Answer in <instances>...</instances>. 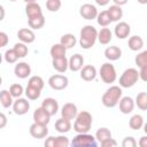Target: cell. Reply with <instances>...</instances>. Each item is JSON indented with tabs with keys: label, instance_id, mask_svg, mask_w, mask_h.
<instances>
[{
	"label": "cell",
	"instance_id": "6da1fadb",
	"mask_svg": "<svg viewBox=\"0 0 147 147\" xmlns=\"http://www.w3.org/2000/svg\"><path fill=\"white\" fill-rule=\"evenodd\" d=\"M98 30L93 25H85L80 30L79 45L83 49H90L98 40Z\"/></svg>",
	"mask_w": 147,
	"mask_h": 147
},
{
	"label": "cell",
	"instance_id": "7a4b0ae2",
	"mask_svg": "<svg viewBox=\"0 0 147 147\" xmlns=\"http://www.w3.org/2000/svg\"><path fill=\"white\" fill-rule=\"evenodd\" d=\"M122 87L117 85H113L109 88L106 90V92L102 94L101 102L107 108H114L119 103V100L122 99Z\"/></svg>",
	"mask_w": 147,
	"mask_h": 147
},
{
	"label": "cell",
	"instance_id": "3957f363",
	"mask_svg": "<svg viewBox=\"0 0 147 147\" xmlns=\"http://www.w3.org/2000/svg\"><path fill=\"white\" fill-rule=\"evenodd\" d=\"M92 122H93L92 115L88 111L83 110V111L78 113L76 118H75L74 130L77 133H86V132H88L91 130Z\"/></svg>",
	"mask_w": 147,
	"mask_h": 147
},
{
	"label": "cell",
	"instance_id": "277c9868",
	"mask_svg": "<svg viewBox=\"0 0 147 147\" xmlns=\"http://www.w3.org/2000/svg\"><path fill=\"white\" fill-rule=\"evenodd\" d=\"M139 78V71L134 68H129L123 71L119 77V86L123 88H130L137 84Z\"/></svg>",
	"mask_w": 147,
	"mask_h": 147
},
{
	"label": "cell",
	"instance_id": "5b68a950",
	"mask_svg": "<svg viewBox=\"0 0 147 147\" xmlns=\"http://www.w3.org/2000/svg\"><path fill=\"white\" fill-rule=\"evenodd\" d=\"M99 75H100L102 82L106 83V84H111L117 78L116 69H115L114 64H111L109 62H106V63L101 64L100 70H99Z\"/></svg>",
	"mask_w": 147,
	"mask_h": 147
},
{
	"label": "cell",
	"instance_id": "8992f818",
	"mask_svg": "<svg viewBox=\"0 0 147 147\" xmlns=\"http://www.w3.org/2000/svg\"><path fill=\"white\" fill-rule=\"evenodd\" d=\"M71 145L76 147H96V138L93 137L92 134L86 133H77V136L71 140Z\"/></svg>",
	"mask_w": 147,
	"mask_h": 147
},
{
	"label": "cell",
	"instance_id": "52a82bcc",
	"mask_svg": "<svg viewBox=\"0 0 147 147\" xmlns=\"http://www.w3.org/2000/svg\"><path fill=\"white\" fill-rule=\"evenodd\" d=\"M69 84V79L67 76L64 75H53L48 78V85L51 86V88L55 90V91H62L64 90Z\"/></svg>",
	"mask_w": 147,
	"mask_h": 147
},
{
	"label": "cell",
	"instance_id": "ba28073f",
	"mask_svg": "<svg viewBox=\"0 0 147 147\" xmlns=\"http://www.w3.org/2000/svg\"><path fill=\"white\" fill-rule=\"evenodd\" d=\"M29 132H30L31 137H33L34 139H42V138L47 137L48 127L46 124H40V123L33 122V124H31L29 127Z\"/></svg>",
	"mask_w": 147,
	"mask_h": 147
},
{
	"label": "cell",
	"instance_id": "9c48e42d",
	"mask_svg": "<svg viewBox=\"0 0 147 147\" xmlns=\"http://www.w3.org/2000/svg\"><path fill=\"white\" fill-rule=\"evenodd\" d=\"M98 14L99 13H98L96 7L94 5H92V3H84L79 8V15L84 20H87V21H91V20L96 18Z\"/></svg>",
	"mask_w": 147,
	"mask_h": 147
},
{
	"label": "cell",
	"instance_id": "30bf717a",
	"mask_svg": "<svg viewBox=\"0 0 147 147\" xmlns=\"http://www.w3.org/2000/svg\"><path fill=\"white\" fill-rule=\"evenodd\" d=\"M29 99L24 98H16V100L13 103V110L16 115H25L30 109V102Z\"/></svg>",
	"mask_w": 147,
	"mask_h": 147
},
{
	"label": "cell",
	"instance_id": "8fae6325",
	"mask_svg": "<svg viewBox=\"0 0 147 147\" xmlns=\"http://www.w3.org/2000/svg\"><path fill=\"white\" fill-rule=\"evenodd\" d=\"M77 114H78L77 106L75 103H72V102H67L61 108V117L67 118L69 121L75 119L76 116H77Z\"/></svg>",
	"mask_w": 147,
	"mask_h": 147
},
{
	"label": "cell",
	"instance_id": "7c38bea8",
	"mask_svg": "<svg viewBox=\"0 0 147 147\" xmlns=\"http://www.w3.org/2000/svg\"><path fill=\"white\" fill-rule=\"evenodd\" d=\"M14 74L21 79H25L31 75V67L28 62H18L14 68Z\"/></svg>",
	"mask_w": 147,
	"mask_h": 147
},
{
	"label": "cell",
	"instance_id": "4fadbf2b",
	"mask_svg": "<svg viewBox=\"0 0 147 147\" xmlns=\"http://www.w3.org/2000/svg\"><path fill=\"white\" fill-rule=\"evenodd\" d=\"M131 32V26L129 25V23L126 22H119L115 25L114 29V33L118 39H125L130 36Z\"/></svg>",
	"mask_w": 147,
	"mask_h": 147
},
{
	"label": "cell",
	"instance_id": "5bb4252c",
	"mask_svg": "<svg viewBox=\"0 0 147 147\" xmlns=\"http://www.w3.org/2000/svg\"><path fill=\"white\" fill-rule=\"evenodd\" d=\"M118 105H119V111L122 114H124V115H127V114L133 111L136 102H134V100L131 96H123L119 100Z\"/></svg>",
	"mask_w": 147,
	"mask_h": 147
},
{
	"label": "cell",
	"instance_id": "9a60e30c",
	"mask_svg": "<svg viewBox=\"0 0 147 147\" xmlns=\"http://www.w3.org/2000/svg\"><path fill=\"white\" fill-rule=\"evenodd\" d=\"M51 115L48 114L47 110H45L41 106L39 108H37L34 111H33V121L36 123H40V124H48L49 121H51Z\"/></svg>",
	"mask_w": 147,
	"mask_h": 147
},
{
	"label": "cell",
	"instance_id": "2e32d148",
	"mask_svg": "<svg viewBox=\"0 0 147 147\" xmlns=\"http://www.w3.org/2000/svg\"><path fill=\"white\" fill-rule=\"evenodd\" d=\"M84 67V57L83 55H80L79 53L74 54L70 59H69V69L74 72L76 71H80L82 68Z\"/></svg>",
	"mask_w": 147,
	"mask_h": 147
},
{
	"label": "cell",
	"instance_id": "e0dca14e",
	"mask_svg": "<svg viewBox=\"0 0 147 147\" xmlns=\"http://www.w3.org/2000/svg\"><path fill=\"white\" fill-rule=\"evenodd\" d=\"M96 77V69L92 64H86L80 70V78L85 82H92Z\"/></svg>",
	"mask_w": 147,
	"mask_h": 147
},
{
	"label": "cell",
	"instance_id": "ac0fdd59",
	"mask_svg": "<svg viewBox=\"0 0 147 147\" xmlns=\"http://www.w3.org/2000/svg\"><path fill=\"white\" fill-rule=\"evenodd\" d=\"M41 107L45 110H47L51 116H54L59 110V102L54 98H46V99H44Z\"/></svg>",
	"mask_w": 147,
	"mask_h": 147
},
{
	"label": "cell",
	"instance_id": "d6986e66",
	"mask_svg": "<svg viewBox=\"0 0 147 147\" xmlns=\"http://www.w3.org/2000/svg\"><path fill=\"white\" fill-rule=\"evenodd\" d=\"M17 37H18L20 41H22V42H24V44H31V42H33L34 39H36L34 32H33L31 29H26V28L20 29L18 32H17Z\"/></svg>",
	"mask_w": 147,
	"mask_h": 147
},
{
	"label": "cell",
	"instance_id": "ffe728a7",
	"mask_svg": "<svg viewBox=\"0 0 147 147\" xmlns=\"http://www.w3.org/2000/svg\"><path fill=\"white\" fill-rule=\"evenodd\" d=\"M52 64H53V68L60 74H63L69 69V60L65 56L64 57L53 59L52 60Z\"/></svg>",
	"mask_w": 147,
	"mask_h": 147
},
{
	"label": "cell",
	"instance_id": "44dd1931",
	"mask_svg": "<svg viewBox=\"0 0 147 147\" xmlns=\"http://www.w3.org/2000/svg\"><path fill=\"white\" fill-rule=\"evenodd\" d=\"M25 14L28 18H33V17L42 15V10H41V7L37 2H30V3H26L25 6Z\"/></svg>",
	"mask_w": 147,
	"mask_h": 147
},
{
	"label": "cell",
	"instance_id": "7402d4cb",
	"mask_svg": "<svg viewBox=\"0 0 147 147\" xmlns=\"http://www.w3.org/2000/svg\"><path fill=\"white\" fill-rule=\"evenodd\" d=\"M105 56L109 61H117L122 56V49L118 46H109L105 49Z\"/></svg>",
	"mask_w": 147,
	"mask_h": 147
},
{
	"label": "cell",
	"instance_id": "603a6c76",
	"mask_svg": "<svg viewBox=\"0 0 147 147\" xmlns=\"http://www.w3.org/2000/svg\"><path fill=\"white\" fill-rule=\"evenodd\" d=\"M113 39V32L110 31V29L102 28L99 32H98V40L101 45H108Z\"/></svg>",
	"mask_w": 147,
	"mask_h": 147
},
{
	"label": "cell",
	"instance_id": "cb8c5ba5",
	"mask_svg": "<svg viewBox=\"0 0 147 147\" xmlns=\"http://www.w3.org/2000/svg\"><path fill=\"white\" fill-rule=\"evenodd\" d=\"M55 130L60 133H67L71 130V123L69 119L67 118H59L56 122H55Z\"/></svg>",
	"mask_w": 147,
	"mask_h": 147
},
{
	"label": "cell",
	"instance_id": "d4e9b609",
	"mask_svg": "<svg viewBox=\"0 0 147 147\" xmlns=\"http://www.w3.org/2000/svg\"><path fill=\"white\" fill-rule=\"evenodd\" d=\"M127 46L133 52L140 51L142 48V46H144V40H142V38L140 36H132V37L129 38Z\"/></svg>",
	"mask_w": 147,
	"mask_h": 147
},
{
	"label": "cell",
	"instance_id": "484cf974",
	"mask_svg": "<svg viewBox=\"0 0 147 147\" xmlns=\"http://www.w3.org/2000/svg\"><path fill=\"white\" fill-rule=\"evenodd\" d=\"M51 56L52 59H56V57H64L65 56V53H67V48L60 42V44H54L52 47H51Z\"/></svg>",
	"mask_w": 147,
	"mask_h": 147
},
{
	"label": "cell",
	"instance_id": "4316f807",
	"mask_svg": "<svg viewBox=\"0 0 147 147\" xmlns=\"http://www.w3.org/2000/svg\"><path fill=\"white\" fill-rule=\"evenodd\" d=\"M13 95L10 94L9 91L7 90H2L0 92V103L3 108H9L10 106H13L14 103V100H13Z\"/></svg>",
	"mask_w": 147,
	"mask_h": 147
},
{
	"label": "cell",
	"instance_id": "83f0119b",
	"mask_svg": "<svg viewBox=\"0 0 147 147\" xmlns=\"http://www.w3.org/2000/svg\"><path fill=\"white\" fill-rule=\"evenodd\" d=\"M107 10H108V13H109L110 18H111L113 22H118V21L123 17V9L121 8V6L113 5V6H110Z\"/></svg>",
	"mask_w": 147,
	"mask_h": 147
},
{
	"label": "cell",
	"instance_id": "f1b7e54d",
	"mask_svg": "<svg viewBox=\"0 0 147 147\" xmlns=\"http://www.w3.org/2000/svg\"><path fill=\"white\" fill-rule=\"evenodd\" d=\"M60 42H61L67 49H69V48L75 47V45H76V42H77V39H76V37H75L72 33H64V34L61 37Z\"/></svg>",
	"mask_w": 147,
	"mask_h": 147
},
{
	"label": "cell",
	"instance_id": "f546056e",
	"mask_svg": "<svg viewBox=\"0 0 147 147\" xmlns=\"http://www.w3.org/2000/svg\"><path fill=\"white\" fill-rule=\"evenodd\" d=\"M96 22H98V24H99L100 26H102V28L108 26V25L113 22L111 18H110V15H109V13H108V10H102L101 13H99L98 16H96Z\"/></svg>",
	"mask_w": 147,
	"mask_h": 147
},
{
	"label": "cell",
	"instance_id": "4dcf8cb0",
	"mask_svg": "<svg viewBox=\"0 0 147 147\" xmlns=\"http://www.w3.org/2000/svg\"><path fill=\"white\" fill-rule=\"evenodd\" d=\"M144 118H142V116L141 115H138V114H136V115H133L131 118H130V121H129V126L132 129V130H140V129H142L144 127Z\"/></svg>",
	"mask_w": 147,
	"mask_h": 147
},
{
	"label": "cell",
	"instance_id": "1f68e13d",
	"mask_svg": "<svg viewBox=\"0 0 147 147\" xmlns=\"http://www.w3.org/2000/svg\"><path fill=\"white\" fill-rule=\"evenodd\" d=\"M28 24L31 29L33 30H39L45 25V17L44 15L33 17V18H28Z\"/></svg>",
	"mask_w": 147,
	"mask_h": 147
},
{
	"label": "cell",
	"instance_id": "d6a6232c",
	"mask_svg": "<svg viewBox=\"0 0 147 147\" xmlns=\"http://www.w3.org/2000/svg\"><path fill=\"white\" fill-rule=\"evenodd\" d=\"M136 106L140 110H147V92H140L136 96Z\"/></svg>",
	"mask_w": 147,
	"mask_h": 147
},
{
	"label": "cell",
	"instance_id": "836d02e7",
	"mask_svg": "<svg viewBox=\"0 0 147 147\" xmlns=\"http://www.w3.org/2000/svg\"><path fill=\"white\" fill-rule=\"evenodd\" d=\"M95 138H96V140L101 144L102 141H105V140L111 138V132H110V130H109L108 127H100V129L95 132Z\"/></svg>",
	"mask_w": 147,
	"mask_h": 147
},
{
	"label": "cell",
	"instance_id": "e575fe53",
	"mask_svg": "<svg viewBox=\"0 0 147 147\" xmlns=\"http://www.w3.org/2000/svg\"><path fill=\"white\" fill-rule=\"evenodd\" d=\"M28 85L29 86H32V87H36L38 90H42L44 88V85H45V82L44 79L40 77V76H31L29 78V82H28Z\"/></svg>",
	"mask_w": 147,
	"mask_h": 147
},
{
	"label": "cell",
	"instance_id": "d590c367",
	"mask_svg": "<svg viewBox=\"0 0 147 147\" xmlns=\"http://www.w3.org/2000/svg\"><path fill=\"white\" fill-rule=\"evenodd\" d=\"M24 93H25V95H26V98H28L29 100H37V99L40 98L41 91L38 90V88H36V87H32V86H29V85H28Z\"/></svg>",
	"mask_w": 147,
	"mask_h": 147
},
{
	"label": "cell",
	"instance_id": "8d00e7d4",
	"mask_svg": "<svg viewBox=\"0 0 147 147\" xmlns=\"http://www.w3.org/2000/svg\"><path fill=\"white\" fill-rule=\"evenodd\" d=\"M14 49H15V52L17 53V55H18V57H25L26 55H28V53H29V49H28V46H26V44H24V42H16L15 45H14Z\"/></svg>",
	"mask_w": 147,
	"mask_h": 147
},
{
	"label": "cell",
	"instance_id": "74e56055",
	"mask_svg": "<svg viewBox=\"0 0 147 147\" xmlns=\"http://www.w3.org/2000/svg\"><path fill=\"white\" fill-rule=\"evenodd\" d=\"M134 63H136L139 68H141V67H147V51H142V52L138 53V55H136Z\"/></svg>",
	"mask_w": 147,
	"mask_h": 147
},
{
	"label": "cell",
	"instance_id": "f35d334b",
	"mask_svg": "<svg viewBox=\"0 0 147 147\" xmlns=\"http://www.w3.org/2000/svg\"><path fill=\"white\" fill-rule=\"evenodd\" d=\"M3 57H5V61H6L7 63H16V61L20 59L18 55H17V53L15 52L14 48H11V49H7V51L5 52Z\"/></svg>",
	"mask_w": 147,
	"mask_h": 147
},
{
	"label": "cell",
	"instance_id": "ab89813d",
	"mask_svg": "<svg viewBox=\"0 0 147 147\" xmlns=\"http://www.w3.org/2000/svg\"><path fill=\"white\" fill-rule=\"evenodd\" d=\"M9 92L14 98H21L25 91L21 84H11L9 87Z\"/></svg>",
	"mask_w": 147,
	"mask_h": 147
},
{
	"label": "cell",
	"instance_id": "60d3db41",
	"mask_svg": "<svg viewBox=\"0 0 147 147\" xmlns=\"http://www.w3.org/2000/svg\"><path fill=\"white\" fill-rule=\"evenodd\" d=\"M69 145L70 141L65 136L54 137V147H68Z\"/></svg>",
	"mask_w": 147,
	"mask_h": 147
},
{
	"label": "cell",
	"instance_id": "b9f144b4",
	"mask_svg": "<svg viewBox=\"0 0 147 147\" xmlns=\"http://www.w3.org/2000/svg\"><path fill=\"white\" fill-rule=\"evenodd\" d=\"M61 0H46V8L52 11L55 13L61 8Z\"/></svg>",
	"mask_w": 147,
	"mask_h": 147
},
{
	"label": "cell",
	"instance_id": "7bdbcfd3",
	"mask_svg": "<svg viewBox=\"0 0 147 147\" xmlns=\"http://www.w3.org/2000/svg\"><path fill=\"white\" fill-rule=\"evenodd\" d=\"M122 146L123 147H136L137 146V141H136V139L133 137H126L122 141Z\"/></svg>",
	"mask_w": 147,
	"mask_h": 147
},
{
	"label": "cell",
	"instance_id": "ee69618b",
	"mask_svg": "<svg viewBox=\"0 0 147 147\" xmlns=\"http://www.w3.org/2000/svg\"><path fill=\"white\" fill-rule=\"evenodd\" d=\"M101 146L102 147H116L117 146V141L114 138H109V139L102 141L101 142Z\"/></svg>",
	"mask_w": 147,
	"mask_h": 147
},
{
	"label": "cell",
	"instance_id": "f6af8a7d",
	"mask_svg": "<svg viewBox=\"0 0 147 147\" xmlns=\"http://www.w3.org/2000/svg\"><path fill=\"white\" fill-rule=\"evenodd\" d=\"M139 78L142 82H147V67H141L139 70Z\"/></svg>",
	"mask_w": 147,
	"mask_h": 147
},
{
	"label": "cell",
	"instance_id": "bcb514c9",
	"mask_svg": "<svg viewBox=\"0 0 147 147\" xmlns=\"http://www.w3.org/2000/svg\"><path fill=\"white\" fill-rule=\"evenodd\" d=\"M8 42V36L6 32H0V47H5Z\"/></svg>",
	"mask_w": 147,
	"mask_h": 147
},
{
	"label": "cell",
	"instance_id": "7dc6e473",
	"mask_svg": "<svg viewBox=\"0 0 147 147\" xmlns=\"http://www.w3.org/2000/svg\"><path fill=\"white\" fill-rule=\"evenodd\" d=\"M0 121H1V123H0V127L3 129V127L6 126V124H7V117H6V115H5L3 113L0 114Z\"/></svg>",
	"mask_w": 147,
	"mask_h": 147
},
{
	"label": "cell",
	"instance_id": "c3c4849f",
	"mask_svg": "<svg viewBox=\"0 0 147 147\" xmlns=\"http://www.w3.org/2000/svg\"><path fill=\"white\" fill-rule=\"evenodd\" d=\"M138 145H139L140 147H147V134H146V136H142V137L139 139Z\"/></svg>",
	"mask_w": 147,
	"mask_h": 147
},
{
	"label": "cell",
	"instance_id": "681fc988",
	"mask_svg": "<svg viewBox=\"0 0 147 147\" xmlns=\"http://www.w3.org/2000/svg\"><path fill=\"white\" fill-rule=\"evenodd\" d=\"M45 146L46 147H54V137H48L45 140Z\"/></svg>",
	"mask_w": 147,
	"mask_h": 147
},
{
	"label": "cell",
	"instance_id": "f907efd6",
	"mask_svg": "<svg viewBox=\"0 0 147 147\" xmlns=\"http://www.w3.org/2000/svg\"><path fill=\"white\" fill-rule=\"evenodd\" d=\"M109 2H110V0H95V3L99 5V6H101V7L107 6Z\"/></svg>",
	"mask_w": 147,
	"mask_h": 147
},
{
	"label": "cell",
	"instance_id": "816d5d0a",
	"mask_svg": "<svg viewBox=\"0 0 147 147\" xmlns=\"http://www.w3.org/2000/svg\"><path fill=\"white\" fill-rule=\"evenodd\" d=\"M114 1V5H117V6H124V5H126L127 3V1L129 0H113Z\"/></svg>",
	"mask_w": 147,
	"mask_h": 147
},
{
	"label": "cell",
	"instance_id": "f5cc1de1",
	"mask_svg": "<svg viewBox=\"0 0 147 147\" xmlns=\"http://www.w3.org/2000/svg\"><path fill=\"white\" fill-rule=\"evenodd\" d=\"M0 10H1V17H0V20H3V16H5V9H3L2 6L0 7Z\"/></svg>",
	"mask_w": 147,
	"mask_h": 147
},
{
	"label": "cell",
	"instance_id": "db71d44e",
	"mask_svg": "<svg viewBox=\"0 0 147 147\" xmlns=\"http://www.w3.org/2000/svg\"><path fill=\"white\" fill-rule=\"evenodd\" d=\"M137 1H138L140 5H146V3H147V0H137Z\"/></svg>",
	"mask_w": 147,
	"mask_h": 147
},
{
	"label": "cell",
	"instance_id": "11a10c76",
	"mask_svg": "<svg viewBox=\"0 0 147 147\" xmlns=\"http://www.w3.org/2000/svg\"><path fill=\"white\" fill-rule=\"evenodd\" d=\"M24 2L30 3V2H37V0H24Z\"/></svg>",
	"mask_w": 147,
	"mask_h": 147
},
{
	"label": "cell",
	"instance_id": "9f6ffc18",
	"mask_svg": "<svg viewBox=\"0 0 147 147\" xmlns=\"http://www.w3.org/2000/svg\"><path fill=\"white\" fill-rule=\"evenodd\" d=\"M9 1H16V0H9Z\"/></svg>",
	"mask_w": 147,
	"mask_h": 147
}]
</instances>
